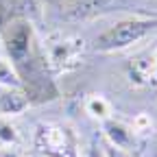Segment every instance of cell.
Instances as JSON below:
<instances>
[{
    "label": "cell",
    "mask_w": 157,
    "mask_h": 157,
    "mask_svg": "<svg viewBox=\"0 0 157 157\" xmlns=\"http://www.w3.org/2000/svg\"><path fill=\"white\" fill-rule=\"evenodd\" d=\"M81 55H83V39L74 35L55 33L46 39V61L48 68L55 72H68L76 68Z\"/></svg>",
    "instance_id": "3"
},
{
    "label": "cell",
    "mask_w": 157,
    "mask_h": 157,
    "mask_svg": "<svg viewBox=\"0 0 157 157\" xmlns=\"http://www.w3.org/2000/svg\"><path fill=\"white\" fill-rule=\"evenodd\" d=\"M0 157H22V155H17L15 151H11V148H7V151H2V153H0Z\"/></svg>",
    "instance_id": "14"
},
{
    "label": "cell",
    "mask_w": 157,
    "mask_h": 157,
    "mask_svg": "<svg viewBox=\"0 0 157 157\" xmlns=\"http://www.w3.org/2000/svg\"><path fill=\"white\" fill-rule=\"evenodd\" d=\"M33 144L44 157H81L78 137L68 124L42 122L35 129Z\"/></svg>",
    "instance_id": "2"
},
{
    "label": "cell",
    "mask_w": 157,
    "mask_h": 157,
    "mask_svg": "<svg viewBox=\"0 0 157 157\" xmlns=\"http://www.w3.org/2000/svg\"><path fill=\"white\" fill-rule=\"evenodd\" d=\"M87 157H107V155H105V151H103L101 146L94 142V144H92V148H90V153H87Z\"/></svg>",
    "instance_id": "13"
},
{
    "label": "cell",
    "mask_w": 157,
    "mask_h": 157,
    "mask_svg": "<svg viewBox=\"0 0 157 157\" xmlns=\"http://www.w3.org/2000/svg\"><path fill=\"white\" fill-rule=\"evenodd\" d=\"M103 151H105L107 157H131V155H127V151L118 148V146H113V144H109V142L103 144Z\"/></svg>",
    "instance_id": "11"
},
{
    "label": "cell",
    "mask_w": 157,
    "mask_h": 157,
    "mask_svg": "<svg viewBox=\"0 0 157 157\" xmlns=\"http://www.w3.org/2000/svg\"><path fill=\"white\" fill-rule=\"evenodd\" d=\"M103 129H105V135H107V142L113 144V146H118V148H122V151H124V148L131 144V140H133V131L127 129V127H122L120 122L107 120Z\"/></svg>",
    "instance_id": "7"
},
{
    "label": "cell",
    "mask_w": 157,
    "mask_h": 157,
    "mask_svg": "<svg viewBox=\"0 0 157 157\" xmlns=\"http://www.w3.org/2000/svg\"><path fill=\"white\" fill-rule=\"evenodd\" d=\"M146 127H151V120H148V118H144V116H140V118L133 122V131H144Z\"/></svg>",
    "instance_id": "12"
},
{
    "label": "cell",
    "mask_w": 157,
    "mask_h": 157,
    "mask_svg": "<svg viewBox=\"0 0 157 157\" xmlns=\"http://www.w3.org/2000/svg\"><path fill=\"white\" fill-rule=\"evenodd\" d=\"M29 107V98L17 92V87H9V92L0 94V113H20Z\"/></svg>",
    "instance_id": "6"
},
{
    "label": "cell",
    "mask_w": 157,
    "mask_h": 157,
    "mask_svg": "<svg viewBox=\"0 0 157 157\" xmlns=\"http://www.w3.org/2000/svg\"><path fill=\"white\" fill-rule=\"evenodd\" d=\"M0 85H2V87H20V85H22L17 72L7 61H2V59H0Z\"/></svg>",
    "instance_id": "8"
},
{
    "label": "cell",
    "mask_w": 157,
    "mask_h": 157,
    "mask_svg": "<svg viewBox=\"0 0 157 157\" xmlns=\"http://www.w3.org/2000/svg\"><path fill=\"white\" fill-rule=\"evenodd\" d=\"M157 29V17H124L120 22L111 24L94 39V50L98 52H116L124 50L140 39H144L148 33Z\"/></svg>",
    "instance_id": "1"
},
{
    "label": "cell",
    "mask_w": 157,
    "mask_h": 157,
    "mask_svg": "<svg viewBox=\"0 0 157 157\" xmlns=\"http://www.w3.org/2000/svg\"><path fill=\"white\" fill-rule=\"evenodd\" d=\"M87 109H90V113L96 116V118H107V113H109V103L105 101V98L96 96V98H92V101L87 103Z\"/></svg>",
    "instance_id": "9"
},
{
    "label": "cell",
    "mask_w": 157,
    "mask_h": 157,
    "mask_svg": "<svg viewBox=\"0 0 157 157\" xmlns=\"http://www.w3.org/2000/svg\"><path fill=\"white\" fill-rule=\"evenodd\" d=\"M151 55H153V61H155V85H157V48H155Z\"/></svg>",
    "instance_id": "15"
},
{
    "label": "cell",
    "mask_w": 157,
    "mask_h": 157,
    "mask_svg": "<svg viewBox=\"0 0 157 157\" xmlns=\"http://www.w3.org/2000/svg\"><path fill=\"white\" fill-rule=\"evenodd\" d=\"M5 44L13 61H24L31 52V26L26 22H15L5 37Z\"/></svg>",
    "instance_id": "5"
},
{
    "label": "cell",
    "mask_w": 157,
    "mask_h": 157,
    "mask_svg": "<svg viewBox=\"0 0 157 157\" xmlns=\"http://www.w3.org/2000/svg\"><path fill=\"white\" fill-rule=\"evenodd\" d=\"M0 140L2 142H15L17 140V133L9 122H0Z\"/></svg>",
    "instance_id": "10"
},
{
    "label": "cell",
    "mask_w": 157,
    "mask_h": 157,
    "mask_svg": "<svg viewBox=\"0 0 157 157\" xmlns=\"http://www.w3.org/2000/svg\"><path fill=\"white\" fill-rule=\"evenodd\" d=\"M109 0H68V2H57L59 13L66 20H87L96 17L103 11L109 9Z\"/></svg>",
    "instance_id": "4"
}]
</instances>
